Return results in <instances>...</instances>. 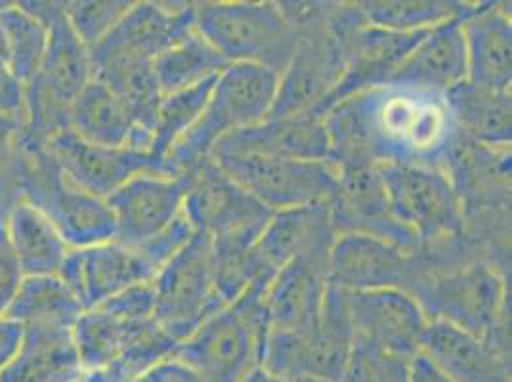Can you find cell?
Instances as JSON below:
<instances>
[{
  "label": "cell",
  "mask_w": 512,
  "mask_h": 382,
  "mask_svg": "<svg viewBox=\"0 0 512 382\" xmlns=\"http://www.w3.org/2000/svg\"><path fill=\"white\" fill-rule=\"evenodd\" d=\"M333 159L448 170L461 132L444 94L411 86H371L325 113Z\"/></svg>",
  "instance_id": "1"
},
{
  "label": "cell",
  "mask_w": 512,
  "mask_h": 382,
  "mask_svg": "<svg viewBox=\"0 0 512 382\" xmlns=\"http://www.w3.org/2000/svg\"><path fill=\"white\" fill-rule=\"evenodd\" d=\"M274 277L256 279L234 302L205 319L176 356L207 382H241L262 365L270 333L266 291Z\"/></svg>",
  "instance_id": "2"
},
{
  "label": "cell",
  "mask_w": 512,
  "mask_h": 382,
  "mask_svg": "<svg viewBox=\"0 0 512 382\" xmlns=\"http://www.w3.org/2000/svg\"><path fill=\"white\" fill-rule=\"evenodd\" d=\"M278 73L258 65H228L214 81L211 96L195 127L167 157L174 174H184L209 159L226 136L255 127L270 117Z\"/></svg>",
  "instance_id": "3"
},
{
  "label": "cell",
  "mask_w": 512,
  "mask_h": 382,
  "mask_svg": "<svg viewBox=\"0 0 512 382\" xmlns=\"http://www.w3.org/2000/svg\"><path fill=\"white\" fill-rule=\"evenodd\" d=\"M193 18L228 65H258L279 75L299 44L278 2H193Z\"/></svg>",
  "instance_id": "4"
},
{
  "label": "cell",
  "mask_w": 512,
  "mask_h": 382,
  "mask_svg": "<svg viewBox=\"0 0 512 382\" xmlns=\"http://www.w3.org/2000/svg\"><path fill=\"white\" fill-rule=\"evenodd\" d=\"M505 279L493 262L472 256L469 260L438 272L428 279L419 302L428 318L442 319L509 356L505 312Z\"/></svg>",
  "instance_id": "5"
},
{
  "label": "cell",
  "mask_w": 512,
  "mask_h": 382,
  "mask_svg": "<svg viewBox=\"0 0 512 382\" xmlns=\"http://www.w3.org/2000/svg\"><path fill=\"white\" fill-rule=\"evenodd\" d=\"M354 340L346 295L329 281L320 319L302 331H270L262 365L287 381L342 382Z\"/></svg>",
  "instance_id": "6"
},
{
  "label": "cell",
  "mask_w": 512,
  "mask_h": 382,
  "mask_svg": "<svg viewBox=\"0 0 512 382\" xmlns=\"http://www.w3.org/2000/svg\"><path fill=\"white\" fill-rule=\"evenodd\" d=\"M394 220L419 245L465 235L463 201L448 170L417 165H381Z\"/></svg>",
  "instance_id": "7"
},
{
  "label": "cell",
  "mask_w": 512,
  "mask_h": 382,
  "mask_svg": "<svg viewBox=\"0 0 512 382\" xmlns=\"http://www.w3.org/2000/svg\"><path fill=\"white\" fill-rule=\"evenodd\" d=\"M211 159L272 213L329 203L339 182L333 159L304 161L270 155H218Z\"/></svg>",
  "instance_id": "8"
},
{
  "label": "cell",
  "mask_w": 512,
  "mask_h": 382,
  "mask_svg": "<svg viewBox=\"0 0 512 382\" xmlns=\"http://www.w3.org/2000/svg\"><path fill=\"white\" fill-rule=\"evenodd\" d=\"M155 321L178 344L226 302L216 291L211 237L195 234L192 241L153 277Z\"/></svg>",
  "instance_id": "9"
},
{
  "label": "cell",
  "mask_w": 512,
  "mask_h": 382,
  "mask_svg": "<svg viewBox=\"0 0 512 382\" xmlns=\"http://www.w3.org/2000/svg\"><path fill=\"white\" fill-rule=\"evenodd\" d=\"M48 43L35 81L27 86V119L50 127V136L67 128V113L94 77L90 50L65 18L64 8L50 4L43 14ZM48 136V138H50Z\"/></svg>",
  "instance_id": "10"
},
{
  "label": "cell",
  "mask_w": 512,
  "mask_h": 382,
  "mask_svg": "<svg viewBox=\"0 0 512 382\" xmlns=\"http://www.w3.org/2000/svg\"><path fill=\"white\" fill-rule=\"evenodd\" d=\"M428 279L417 251L375 235H337L329 253V281L342 291L400 289L419 300Z\"/></svg>",
  "instance_id": "11"
},
{
  "label": "cell",
  "mask_w": 512,
  "mask_h": 382,
  "mask_svg": "<svg viewBox=\"0 0 512 382\" xmlns=\"http://www.w3.org/2000/svg\"><path fill=\"white\" fill-rule=\"evenodd\" d=\"M25 201L41 209L69 249H85L115 239V222L107 199L71 182L52 155H39L29 172Z\"/></svg>",
  "instance_id": "12"
},
{
  "label": "cell",
  "mask_w": 512,
  "mask_h": 382,
  "mask_svg": "<svg viewBox=\"0 0 512 382\" xmlns=\"http://www.w3.org/2000/svg\"><path fill=\"white\" fill-rule=\"evenodd\" d=\"M342 75L344 46L333 16L327 27L299 35V44L289 64L279 73L276 100L268 119H281L308 111L321 113L341 83Z\"/></svg>",
  "instance_id": "13"
},
{
  "label": "cell",
  "mask_w": 512,
  "mask_h": 382,
  "mask_svg": "<svg viewBox=\"0 0 512 382\" xmlns=\"http://www.w3.org/2000/svg\"><path fill=\"white\" fill-rule=\"evenodd\" d=\"M333 161L337 163L339 182L329 207L337 235H375L417 251V239L402 228L390 213L381 165L362 157H344Z\"/></svg>",
  "instance_id": "14"
},
{
  "label": "cell",
  "mask_w": 512,
  "mask_h": 382,
  "mask_svg": "<svg viewBox=\"0 0 512 382\" xmlns=\"http://www.w3.org/2000/svg\"><path fill=\"white\" fill-rule=\"evenodd\" d=\"M46 151L71 182L104 199L138 174H174L169 161L146 149L94 146L77 138L69 128L54 132Z\"/></svg>",
  "instance_id": "15"
},
{
  "label": "cell",
  "mask_w": 512,
  "mask_h": 382,
  "mask_svg": "<svg viewBox=\"0 0 512 382\" xmlns=\"http://www.w3.org/2000/svg\"><path fill=\"white\" fill-rule=\"evenodd\" d=\"M188 184V172H146L134 176L125 186L113 191L107 197L115 222L113 241L138 249L167 230L184 211Z\"/></svg>",
  "instance_id": "16"
},
{
  "label": "cell",
  "mask_w": 512,
  "mask_h": 382,
  "mask_svg": "<svg viewBox=\"0 0 512 382\" xmlns=\"http://www.w3.org/2000/svg\"><path fill=\"white\" fill-rule=\"evenodd\" d=\"M188 176L190 184L182 213L195 234L220 237L258 230L274 214L243 190L211 157L188 170Z\"/></svg>",
  "instance_id": "17"
},
{
  "label": "cell",
  "mask_w": 512,
  "mask_h": 382,
  "mask_svg": "<svg viewBox=\"0 0 512 382\" xmlns=\"http://www.w3.org/2000/svg\"><path fill=\"white\" fill-rule=\"evenodd\" d=\"M344 295L356 339L404 358L421 352L430 318L413 295L400 289L344 291Z\"/></svg>",
  "instance_id": "18"
},
{
  "label": "cell",
  "mask_w": 512,
  "mask_h": 382,
  "mask_svg": "<svg viewBox=\"0 0 512 382\" xmlns=\"http://www.w3.org/2000/svg\"><path fill=\"white\" fill-rule=\"evenodd\" d=\"M155 274L138 249L106 241L85 249H69L58 277L88 310L134 285L148 283Z\"/></svg>",
  "instance_id": "19"
},
{
  "label": "cell",
  "mask_w": 512,
  "mask_h": 382,
  "mask_svg": "<svg viewBox=\"0 0 512 382\" xmlns=\"http://www.w3.org/2000/svg\"><path fill=\"white\" fill-rule=\"evenodd\" d=\"M193 27V2H132L106 39L90 50V58L96 62L127 56L153 62Z\"/></svg>",
  "instance_id": "20"
},
{
  "label": "cell",
  "mask_w": 512,
  "mask_h": 382,
  "mask_svg": "<svg viewBox=\"0 0 512 382\" xmlns=\"http://www.w3.org/2000/svg\"><path fill=\"white\" fill-rule=\"evenodd\" d=\"M218 155H270L304 161H329L333 148L325 115L308 111L281 119H266L255 127L226 136L214 146Z\"/></svg>",
  "instance_id": "21"
},
{
  "label": "cell",
  "mask_w": 512,
  "mask_h": 382,
  "mask_svg": "<svg viewBox=\"0 0 512 382\" xmlns=\"http://www.w3.org/2000/svg\"><path fill=\"white\" fill-rule=\"evenodd\" d=\"M419 354L451 382H511L507 354L442 319H430Z\"/></svg>",
  "instance_id": "22"
},
{
  "label": "cell",
  "mask_w": 512,
  "mask_h": 382,
  "mask_svg": "<svg viewBox=\"0 0 512 382\" xmlns=\"http://www.w3.org/2000/svg\"><path fill=\"white\" fill-rule=\"evenodd\" d=\"M329 287V255L300 256L276 272L266 291L270 331H302L321 316Z\"/></svg>",
  "instance_id": "23"
},
{
  "label": "cell",
  "mask_w": 512,
  "mask_h": 382,
  "mask_svg": "<svg viewBox=\"0 0 512 382\" xmlns=\"http://www.w3.org/2000/svg\"><path fill=\"white\" fill-rule=\"evenodd\" d=\"M467 77L469 67L463 18H455L430 29L392 73L388 83L446 96L451 88L465 83Z\"/></svg>",
  "instance_id": "24"
},
{
  "label": "cell",
  "mask_w": 512,
  "mask_h": 382,
  "mask_svg": "<svg viewBox=\"0 0 512 382\" xmlns=\"http://www.w3.org/2000/svg\"><path fill=\"white\" fill-rule=\"evenodd\" d=\"M335 239L331 207L318 203L272 214L256 241V253L276 274L300 256L329 255Z\"/></svg>",
  "instance_id": "25"
},
{
  "label": "cell",
  "mask_w": 512,
  "mask_h": 382,
  "mask_svg": "<svg viewBox=\"0 0 512 382\" xmlns=\"http://www.w3.org/2000/svg\"><path fill=\"white\" fill-rule=\"evenodd\" d=\"M86 371L71 327H22V339L0 371V382H79Z\"/></svg>",
  "instance_id": "26"
},
{
  "label": "cell",
  "mask_w": 512,
  "mask_h": 382,
  "mask_svg": "<svg viewBox=\"0 0 512 382\" xmlns=\"http://www.w3.org/2000/svg\"><path fill=\"white\" fill-rule=\"evenodd\" d=\"M467 81L509 92L512 85V22L503 4H476L463 18Z\"/></svg>",
  "instance_id": "27"
},
{
  "label": "cell",
  "mask_w": 512,
  "mask_h": 382,
  "mask_svg": "<svg viewBox=\"0 0 512 382\" xmlns=\"http://www.w3.org/2000/svg\"><path fill=\"white\" fill-rule=\"evenodd\" d=\"M67 128L77 138L94 146L148 151V144L130 117L127 107L98 77H92L73 106L69 107Z\"/></svg>",
  "instance_id": "28"
},
{
  "label": "cell",
  "mask_w": 512,
  "mask_h": 382,
  "mask_svg": "<svg viewBox=\"0 0 512 382\" xmlns=\"http://www.w3.org/2000/svg\"><path fill=\"white\" fill-rule=\"evenodd\" d=\"M459 132L470 142L497 151H509L512 142L511 90H493L465 81L446 94Z\"/></svg>",
  "instance_id": "29"
},
{
  "label": "cell",
  "mask_w": 512,
  "mask_h": 382,
  "mask_svg": "<svg viewBox=\"0 0 512 382\" xmlns=\"http://www.w3.org/2000/svg\"><path fill=\"white\" fill-rule=\"evenodd\" d=\"M2 222L23 277L58 276L69 247L41 209L22 199Z\"/></svg>",
  "instance_id": "30"
},
{
  "label": "cell",
  "mask_w": 512,
  "mask_h": 382,
  "mask_svg": "<svg viewBox=\"0 0 512 382\" xmlns=\"http://www.w3.org/2000/svg\"><path fill=\"white\" fill-rule=\"evenodd\" d=\"M94 77L104 81L111 92L127 107L150 151L151 130L163 102V92L157 83L153 62L142 58H106L92 62Z\"/></svg>",
  "instance_id": "31"
},
{
  "label": "cell",
  "mask_w": 512,
  "mask_h": 382,
  "mask_svg": "<svg viewBox=\"0 0 512 382\" xmlns=\"http://www.w3.org/2000/svg\"><path fill=\"white\" fill-rule=\"evenodd\" d=\"M48 25L25 4L0 6V65L29 86L43 64Z\"/></svg>",
  "instance_id": "32"
},
{
  "label": "cell",
  "mask_w": 512,
  "mask_h": 382,
  "mask_svg": "<svg viewBox=\"0 0 512 382\" xmlns=\"http://www.w3.org/2000/svg\"><path fill=\"white\" fill-rule=\"evenodd\" d=\"M146 323L150 321H128L104 306L83 310L71 331L85 371L100 373L109 369Z\"/></svg>",
  "instance_id": "33"
},
{
  "label": "cell",
  "mask_w": 512,
  "mask_h": 382,
  "mask_svg": "<svg viewBox=\"0 0 512 382\" xmlns=\"http://www.w3.org/2000/svg\"><path fill=\"white\" fill-rule=\"evenodd\" d=\"M228 62L195 27L153 60L163 96L216 79Z\"/></svg>",
  "instance_id": "34"
},
{
  "label": "cell",
  "mask_w": 512,
  "mask_h": 382,
  "mask_svg": "<svg viewBox=\"0 0 512 382\" xmlns=\"http://www.w3.org/2000/svg\"><path fill=\"white\" fill-rule=\"evenodd\" d=\"M83 306L58 276L23 277L22 287L12 300L4 318L20 327L33 325H64L83 314Z\"/></svg>",
  "instance_id": "35"
},
{
  "label": "cell",
  "mask_w": 512,
  "mask_h": 382,
  "mask_svg": "<svg viewBox=\"0 0 512 382\" xmlns=\"http://www.w3.org/2000/svg\"><path fill=\"white\" fill-rule=\"evenodd\" d=\"M260 232L262 228L211 237L214 283L218 295L226 304L243 295L256 279L276 276L262 264L256 253Z\"/></svg>",
  "instance_id": "36"
},
{
  "label": "cell",
  "mask_w": 512,
  "mask_h": 382,
  "mask_svg": "<svg viewBox=\"0 0 512 382\" xmlns=\"http://www.w3.org/2000/svg\"><path fill=\"white\" fill-rule=\"evenodd\" d=\"M476 4L451 0H367L360 2L369 25L396 33H425L442 23L465 18Z\"/></svg>",
  "instance_id": "37"
},
{
  "label": "cell",
  "mask_w": 512,
  "mask_h": 382,
  "mask_svg": "<svg viewBox=\"0 0 512 382\" xmlns=\"http://www.w3.org/2000/svg\"><path fill=\"white\" fill-rule=\"evenodd\" d=\"M214 81L216 79L163 96L151 130L150 153L167 161L172 149L180 144V140L199 121L211 96Z\"/></svg>",
  "instance_id": "38"
},
{
  "label": "cell",
  "mask_w": 512,
  "mask_h": 382,
  "mask_svg": "<svg viewBox=\"0 0 512 382\" xmlns=\"http://www.w3.org/2000/svg\"><path fill=\"white\" fill-rule=\"evenodd\" d=\"M178 346L180 344L171 335H167L153 319L130 339L117 361L100 373H104L109 382L136 381L157 363L174 356Z\"/></svg>",
  "instance_id": "39"
},
{
  "label": "cell",
  "mask_w": 512,
  "mask_h": 382,
  "mask_svg": "<svg viewBox=\"0 0 512 382\" xmlns=\"http://www.w3.org/2000/svg\"><path fill=\"white\" fill-rule=\"evenodd\" d=\"M411 360L356 339L342 382H413Z\"/></svg>",
  "instance_id": "40"
},
{
  "label": "cell",
  "mask_w": 512,
  "mask_h": 382,
  "mask_svg": "<svg viewBox=\"0 0 512 382\" xmlns=\"http://www.w3.org/2000/svg\"><path fill=\"white\" fill-rule=\"evenodd\" d=\"M132 2L106 0V2H67L62 4L65 18L77 37L88 50L102 43L109 31L125 16Z\"/></svg>",
  "instance_id": "41"
},
{
  "label": "cell",
  "mask_w": 512,
  "mask_h": 382,
  "mask_svg": "<svg viewBox=\"0 0 512 382\" xmlns=\"http://www.w3.org/2000/svg\"><path fill=\"white\" fill-rule=\"evenodd\" d=\"M193 235H195V230L182 213L167 230L155 235L146 245L138 247V251L148 258V262L155 268V272H159L172 256L178 255L192 241Z\"/></svg>",
  "instance_id": "42"
},
{
  "label": "cell",
  "mask_w": 512,
  "mask_h": 382,
  "mask_svg": "<svg viewBox=\"0 0 512 382\" xmlns=\"http://www.w3.org/2000/svg\"><path fill=\"white\" fill-rule=\"evenodd\" d=\"M23 283V272L0 220V318L8 312Z\"/></svg>",
  "instance_id": "43"
},
{
  "label": "cell",
  "mask_w": 512,
  "mask_h": 382,
  "mask_svg": "<svg viewBox=\"0 0 512 382\" xmlns=\"http://www.w3.org/2000/svg\"><path fill=\"white\" fill-rule=\"evenodd\" d=\"M0 117L18 125L27 119V86L4 65H0Z\"/></svg>",
  "instance_id": "44"
},
{
  "label": "cell",
  "mask_w": 512,
  "mask_h": 382,
  "mask_svg": "<svg viewBox=\"0 0 512 382\" xmlns=\"http://www.w3.org/2000/svg\"><path fill=\"white\" fill-rule=\"evenodd\" d=\"M132 382H207L192 365H188L186 361L180 360L176 354L167 358V360L157 363L155 367H151L150 371H146L144 375H140L136 381Z\"/></svg>",
  "instance_id": "45"
},
{
  "label": "cell",
  "mask_w": 512,
  "mask_h": 382,
  "mask_svg": "<svg viewBox=\"0 0 512 382\" xmlns=\"http://www.w3.org/2000/svg\"><path fill=\"white\" fill-rule=\"evenodd\" d=\"M22 339V327L10 319L0 318V371L14 356Z\"/></svg>",
  "instance_id": "46"
},
{
  "label": "cell",
  "mask_w": 512,
  "mask_h": 382,
  "mask_svg": "<svg viewBox=\"0 0 512 382\" xmlns=\"http://www.w3.org/2000/svg\"><path fill=\"white\" fill-rule=\"evenodd\" d=\"M411 377H413V382H451L423 354L413 356Z\"/></svg>",
  "instance_id": "47"
},
{
  "label": "cell",
  "mask_w": 512,
  "mask_h": 382,
  "mask_svg": "<svg viewBox=\"0 0 512 382\" xmlns=\"http://www.w3.org/2000/svg\"><path fill=\"white\" fill-rule=\"evenodd\" d=\"M18 127H20L18 123L0 117V167L8 159V153L12 149V140H14V134H16V128Z\"/></svg>",
  "instance_id": "48"
},
{
  "label": "cell",
  "mask_w": 512,
  "mask_h": 382,
  "mask_svg": "<svg viewBox=\"0 0 512 382\" xmlns=\"http://www.w3.org/2000/svg\"><path fill=\"white\" fill-rule=\"evenodd\" d=\"M241 382H289L283 377H279L276 373H272L270 369H266L264 365H258L255 367L245 379Z\"/></svg>",
  "instance_id": "49"
},
{
  "label": "cell",
  "mask_w": 512,
  "mask_h": 382,
  "mask_svg": "<svg viewBox=\"0 0 512 382\" xmlns=\"http://www.w3.org/2000/svg\"><path fill=\"white\" fill-rule=\"evenodd\" d=\"M79 382H109L107 381L106 375L104 373H88L86 371L85 377L81 379Z\"/></svg>",
  "instance_id": "50"
}]
</instances>
